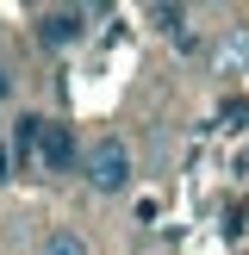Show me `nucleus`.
<instances>
[{
  "mask_svg": "<svg viewBox=\"0 0 249 255\" xmlns=\"http://www.w3.org/2000/svg\"><path fill=\"white\" fill-rule=\"evenodd\" d=\"M6 94H12V81H6V69H0V100H6Z\"/></svg>",
  "mask_w": 249,
  "mask_h": 255,
  "instance_id": "nucleus-9",
  "label": "nucleus"
},
{
  "mask_svg": "<svg viewBox=\"0 0 249 255\" xmlns=\"http://www.w3.org/2000/svg\"><path fill=\"white\" fill-rule=\"evenodd\" d=\"M124 181H131V149H124V137H100V143L87 149V187H94V193H124Z\"/></svg>",
  "mask_w": 249,
  "mask_h": 255,
  "instance_id": "nucleus-1",
  "label": "nucleus"
},
{
  "mask_svg": "<svg viewBox=\"0 0 249 255\" xmlns=\"http://www.w3.org/2000/svg\"><path fill=\"white\" fill-rule=\"evenodd\" d=\"M44 125L50 119H31V112H25V119H12V162H19V168H44Z\"/></svg>",
  "mask_w": 249,
  "mask_h": 255,
  "instance_id": "nucleus-3",
  "label": "nucleus"
},
{
  "mask_svg": "<svg viewBox=\"0 0 249 255\" xmlns=\"http://www.w3.org/2000/svg\"><path fill=\"white\" fill-rule=\"evenodd\" d=\"M37 255H87V237H81V231H50Z\"/></svg>",
  "mask_w": 249,
  "mask_h": 255,
  "instance_id": "nucleus-6",
  "label": "nucleus"
},
{
  "mask_svg": "<svg viewBox=\"0 0 249 255\" xmlns=\"http://www.w3.org/2000/svg\"><path fill=\"white\" fill-rule=\"evenodd\" d=\"M149 25L168 31V37H181V31H187V6H149Z\"/></svg>",
  "mask_w": 249,
  "mask_h": 255,
  "instance_id": "nucleus-7",
  "label": "nucleus"
},
{
  "mask_svg": "<svg viewBox=\"0 0 249 255\" xmlns=\"http://www.w3.org/2000/svg\"><path fill=\"white\" fill-rule=\"evenodd\" d=\"M87 19H94L87 6H50V12H37V44H50V50H69L75 37L87 31Z\"/></svg>",
  "mask_w": 249,
  "mask_h": 255,
  "instance_id": "nucleus-2",
  "label": "nucleus"
},
{
  "mask_svg": "<svg viewBox=\"0 0 249 255\" xmlns=\"http://www.w3.org/2000/svg\"><path fill=\"white\" fill-rule=\"evenodd\" d=\"M12 168H19V162H12V143H0V187L12 181Z\"/></svg>",
  "mask_w": 249,
  "mask_h": 255,
  "instance_id": "nucleus-8",
  "label": "nucleus"
},
{
  "mask_svg": "<svg viewBox=\"0 0 249 255\" xmlns=\"http://www.w3.org/2000/svg\"><path fill=\"white\" fill-rule=\"evenodd\" d=\"M44 168L50 174H69L75 168V125H62V119L44 125Z\"/></svg>",
  "mask_w": 249,
  "mask_h": 255,
  "instance_id": "nucleus-5",
  "label": "nucleus"
},
{
  "mask_svg": "<svg viewBox=\"0 0 249 255\" xmlns=\"http://www.w3.org/2000/svg\"><path fill=\"white\" fill-rule=\"evenodd\" d=\"M212 62H218V75H249V25H224Z\"/></svg>",
  "mask_w": 249,
  "mask_h": 255,
  "instance_id": "nucleus-4",
  "label": "nucleus"
}]
</instances>
